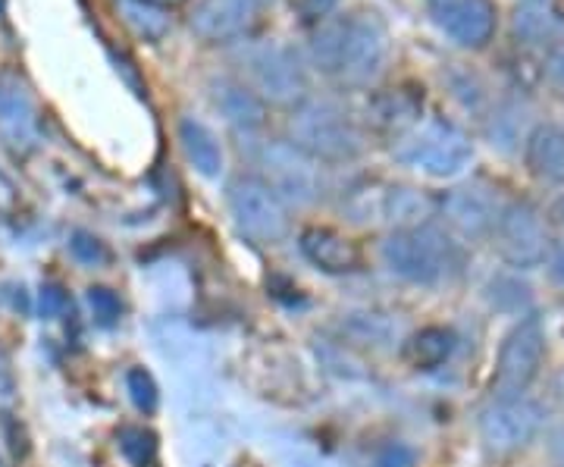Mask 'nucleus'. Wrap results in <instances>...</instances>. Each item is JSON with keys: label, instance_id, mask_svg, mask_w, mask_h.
Instances as JSON below:
<instances>
[{"label": "nucleus", "instance_id": "8", "mask_svg": "<svg viewBox=\"0 0 564 467\" xmlns=\"http://www.w3.org/2000/svg\"><path fill=\"white\" fill-rule=\"evenodd\" d=\"M543 408L527 395H496L477 417V433L489 455H514L543 430Z\"/></svg>", "mask_w": 564, "mask_h": 467}, {"label": "nucleus", "instance_id": "27", "mask_svg": "<svg viewBox=\"0 0 564 467\" xmlns=\"http://www.w3.org/2000/svg\"><path fill=\"white\" fill-rule=\"evenodd\" d=\"M486 295L492 307L508 311V314H521L530 305V285L518 276V273H502V276H492L486 285Z\"/></svg>", "mask_w": 564, "mask_h": 467}, {"label": "nucleus", "instance_id": "38", "mask_svg": "<svg viewBox=\"0 0 564 467\" xmlns=\"http://www.w3.org/2000/svg\"><path fill=\"white\" fill-rule=\"evenodd\" d=\"M549 220L564 229V192L555 198V202L549 204Z\"/></svg>", "mask_w": 564, "mask_h": 467}, {"label": "nucleus", "instance_id": "23", "mask_svg": "<svg viewBox=\"0 0 564 467\" xmlns=\"http://www.w3.org/2000/svg\"><path fill=\"white\" fill-rule=\"evenodd\" d=\"M377 207H380V217L386 224H392L395 229L430 224V217H433V202L408 185H389L386 192H380Z\"/></svg>", "mask_w": 564, "mask_h": 467}, {"label": "nucleus", "instance_id": "19", "mask_svg": "<svg viewBox=\"0 0 564 467\" xmlns=\"http://www.w3.org/2000/svg\"><path fill=\"white\" fill-rule=\"evenodd\" d=\"M176 132H180L182 154H185V161L195 166V173L204 176V180H220L223 166H226L220 139L195 117H182Z\"/></svg>", "mask_w": 564, "mask_h": 467}, {"label": "nucleus", "instance_id": "31", "mask_svg": "<svg viewBox=\"0 0 564 467\" xmlns=\"http://www.w3.org/2000/svg\"><path fill=\"white\" fill-rule=\"evenodd\" d=\"M85 298H88V307H91V317H95V324L98 326L120 324L122 302H120V295H117L110 285H91Z\"/></svg>", "mask_w": 564, "mask_h": 467}, {"label": "nucleus", "instance_id": "4", "mask_svg": "<svg viewBox=\"0 0 564 467\" xmlns=\"http://www.w3.org/2000/svg\"><path fill=\"white\" fill-rule=\"evenodd\" d=\"M245 85L273 107H289L295 110L304 104L307 95V73L292 47L280 41H261L245 51Z\"/></svg>", "mask_w": 564, "mask_h": 467}, {"label": "nucleus", "instance_id": "34", "mask_svg": "<svg viewBox=\"0 0 564 467\" xmlns=\"http://www.w3.org/2000/svg\"><path fill=\"white\" fill-rule=\"evenodd\" d=\"M66 307H69V295H66V289H63V285H57V283L41 285V292H39L41 317L54 321V317H61Z\"/></svg>", "mask_w": 564, "mask_h": 467}, {"label": "nucleus", "instance_id": "16", "mask_svg": "<svg viewBox=\"0 0 564 467\" xmlns=\"http://www.w3.org/2000/svg\"><path fill=\"white\" fill-rule=\"evenodd\" d=\"M210 104L217 107L223 120L242 135L261 132L263 122H267V104L239 79L220 76V79L210 82Z\"/></svg>", "mask_w": 564, "mask_h": 467}, {"label": "nucleus", "instance_id": "21", "mask_svg": "<svg viewBox=\"0 0 564 467\" xmlns=\"http://www.w3.org/2000/svg\"><path fill=\"white\" fill-rule=\"evenodd\" d=\"M511 35L518 44H527V47H549L562 35V17L555 13V7L524 0L511 13Z\"/></svg>", "mask_w": 564, "mask_h": 467}, {"label": "nucleus", "instance_id": "33", "mask_svg": "<svg viewBox=\"0 0 564 467\" xmlns=\"http://www.w3.org/2000/svg\"><path fill=\"white\" fill-rule=\"evenodd\" d=\"M543 76L552 88L564 91V35L552 41L545 47V61H543Z\"/></svg>", "mask_w": 564, "mask_h": 467}, {"label": "nucleus", "instance_id": "14", "mask_svg": "<svg viewBox=\"0 0 564 467\" xmlns=\"http://www.w3.org/2000/svg\"><path fill=\"white\" fill-rule=\"evenodd\" d=\"M39 107L29 88L13 76L0 79V142L13 154H29L39 144Z\"/></svg>", "mask_w": 564, "mask_h": 467}, {"label": "nucleus", "instance_id": "36", "mask_svg": "<svg viewBox=\"0 0 564 467\" xmlns=\"http://www.w3.org/2000/svg\"><path fill=\"white\" fill-rule=\"evenodd\" d=\"M339 7V0H299V10H302L304 22H323L329 20V13Z\"/></svg>", "mask_w": 564, "mask_h": 467}, {"label": "nucleus", "instance_id": "10", "mask_svg": "<svg viewBox=\"0 0 564 467\" xmlns=\"http://www.w3.org/2000/svg\"><path fill=\"white\" fill-rule=\"evenodd\" d=\"M492 245L499 251L505 264L514 270H533L543 267L545 248H549V232H545L543 214L536 204L524 202H508L499 210V220L492 226Z\"/></svg>", "mask_w": 564, "mask_h": 467}, {"label": "nucleus", "instance_id": "25", "mask_svg": "<svg viewBox=\"0 0 564 467\" xmlns=\"http://www.w3.org/2000/svg\"><path fill=\"white\" fill-rule=\"evenodd\" d=\"M445 88H448V95L455 98V101L462 104L467 113H486L489 107V88H486V82L474 73V69H467V66H452L448 73L443 76Z\"/></svg>", "mask_w": 564, "mask_h": 467}, {"label": "nucleus", "instance_id": "3", "mask_svg": "<svg viewBox=\"0 0 564 467\" xmlns=\"http://www.w3.org/2000/svg\"><path fill=\"white\" fill-rule=\"evenodd\" d=\"M395 161L421 170L430 180H452L474 161L470 135L448 120H423L411 126L392 148Z\"/></svg>", "mask_w": 564, "mask_h": 467}, {"label": "nucleus", "instance_id": "5", "mask_svg": "<svg viewBox=\"0 0 564 467\" xmlns=\"http://www.w3.org/2000/svg\"><path fill=\"white\" fill-rule=\"evenodd\" d=\"M258 180L270 185L289 207H311L323 195V170L289 139H267L254 151Z\"/></svg>", "mask_w": 564, "mask_h": 467}, {"label": "nucleus", "instance_id": "30", "mask_svg": "<svg viewBox=\"0 0 564 467\" xmlns=\"http://www.w3.org/2000/svg\"><path fill=\"white\" fill-rule=\"evenodd\" d=\"M69 254H73L82 267L110 264V248H107V242L98 239L95 232H85V229H76V232L69 236Z\"/></svg>", "mask_w": 564, "mask_h": 467}, {"label": "nucleus", "instance_id": "32", "mask_svg": "<svg viewBox=\"0 0 564 467\" xmlns=\"http://www.w3.org/2000/svg\"><path fill=\"white\" fill-rule=\"evenodd\" d=\"M373 467H417V452L408 443H386L377 448Z\"/></svg>", "mask_w": 564, "mask_h": 467}, {"label": "nucleus", "instance_id": "20", "mask_svg": "<svg viewBox=\"0 0 564 467\" xmlns=\"http://www.w3.org/2000/svg\"><path fill=\"white\" fill-rule=\"evenodd\" d=\"M527 117H530V107L521 98H502L496 101L484 117V135L486 142L492 144L496 151L511 154L518 151L527 139Z\"/></svg>", "mask_w": 564, "mask_h": 467}, {"label": "nucleus", "instance_id": "11", "mask_svg": "<svg viewBox=\"0 0 564 467\" xmlns=\"http://www.w3.org/2000/svg\"><path fill=\"white\" fill-rule=\"evenodd\" d=\"M426 13L445 39L462 51H484L499 25L492 0H426Z\"/></svg>", "mask_w": 564, "mask_h": 467}, {"label": "nucleus", "instance_id": "2", "mask_svg": "<svg viewBox=\"0 0 564 467\" xmlns=\"http://www.w3.org/2000/svg\"><path fill=\"white\" fill-rule=\"evenodd\" d=\"M289 142L317 163H351L364 154V132L339 104L307 98L292 110Z\"/></svg>", "mask_w": 564, "mask_h": 467}, {"label": "nucleus", "instance_id": "22", "mask_svg": "<svg viewBox=\"0 0 564 467\" xmlns=\"http://www.w3.org/2000/svg\"><path fill=\"white\" fill-rule=\"evenodd\" d=\"M455 346H458V339H455L452 329H445V326H423V329L411 333L404 339L402 358L404 365L414 367V370H436V367H443L452 358Z\"/></svg>", "mask_w": 564, "mask_h": 467}, {"label": "nucleus", "instance_id": "28", "mask_svg": "<svg viewBox=\"0 0 564 467\" xmlns=\"http://www.w3.org/2000/svg\"><path fill=\"white\" fill-rule=\"evenodd\" d=\"M122 20L129 22V29L141 35L144 41H161L170 29V20L163 17V10L144 7L139 0H122Z\"/></svg>", "mask_w": 564, "mask_h": 467}, {"label": "nucleus", "instance_id": "9", "mask_svg": "<svg viewBox=\"0 0 564 467\" xmlns=\"http://www.w3.org/2000/svg\"><path fill=\"white\" fill-rule=\"evenodd\" d=\"M545 361V326L536 314H524L499 346L492 389L496 395H524Z\"/></svg>", "mask_w": 564, "mask_h": 467}, {"label": "nucleus", "instance_id": "37", "mask_svg": "<svg viewBox=\"0 0 564 467\" xmlns=\"http://www.w3.org/2000/svg\"><path fill=\"white\" fill-rule=\"evenodd\" d=\"M549 455H552L555 467H564V424L549 433Z\"/></svg>", "mask_w": 564, "mask_h": 467}, {"label": "nucleus", "instance_id": "29", "mask_svg": "<svg viewBox=\"0 0 564 467\" xmlns=\"http://www.w3.org/2000/svg\"><path fill=\"white\" fill-rule=\"evenodd\" d=\"M126 392L132 399V405L139 408L141 414H154L161 405V389L154 383V377L144 367H129L126 370Z\"/></svg>", "mask_w": 564, "mask_h": 467}, {"label": "nucleus", "instance_id": "6", "mask_svg": "<svg viewBox=\"0 0 564 467\" xmlns=\"http://www.w3.org/2000/svg\"><path fill=\"white\" fill-rule=\"evenodd\" d=\"M226 207L236 229L258 245H280L292 232L289 204L258 176H239L226 188Z\"/></svg>", "mask_w": 564, "mask_h": 467}, {"label": "nucleus", "instance_id": "1", "mask_svg": "<svg viewBox=\"0 0 564 467\" xmlns=\"http://www.w3.org/2000/svg\"><path fill=\"white\" fill-rule=\"evenodd\" d=\"M380 258L392 276L411 285L443 283L462 264L458 245L436 224L392 229L380 245Z\"/></svg>", "mask_w": 564, "mask_h": 467}, {"label": "nucleus", "instance_id": "7", "mask_svg": "<svg viewBox=\"0 0 564 467\" xmlns=\"http://www.w3.org/2000/svg\"><path fill=\"white\" fill-rule=\"evenodd\" d=\"M345 39H343V63H339V79L367 88L380 79L392 57V35L389 25L380 13L373 10H355L343 17Z\"/></svg>", "mask_w": 564, "mask_h": 467}, {"label": "nucleus", "instance_id": "17", "mask_svg": "<svg viewBox=\"0 0 564 467\" xmlns=\"http://www.w3.org/2000/svg\"><path fill=\"white\" fill-rule=\"evenodd\" d=\"M527 173L543 185H564V126L536 122L524 139Z\"/></svg>", "mask_w": 564, "mask_h": 467}, {"label": "nucleus", "instance_id": "26", "mask_svg": "<svg viewBox=\"0 0 564 467\" xmlns=\"http://www.w3.org/2000/svg\"><path fill=\"white\" fill-rule=\"evenodd\" d=\"M117 439H120L122 458L132 467H151L158 461V436H154V430L141 427V424H126L117 433Z\"/></svg>", "mask_w": 564, "mask_h": 467}, {"label": "nucleus", "instance_id": "13", "mask_svg": "<svg viewBox=\"0 0 564 467\" xmlns=\"http://www.w3.org/2000/svg\"><path fill=\"white\" fill-rule=\"evenodd\" d=\"M261 20V0H198L192 10V32L204 44H226L248 35Z\"/></svg>", "mask_w": 564, "mask_h": 467}, {"label": "nucleus", "instance_id": "39", "mask_svg": "<svg viewBox=\"0 0 564 467\" xmlns=\"http://www.w3.org/2000/svg\"><path fill=\"white\" fill-rule=\"evenodd\" d=\"M139 3H144V7H154V10H180V7H185L188 0H139Z\"/></svg>", "mask_w": 564, "mask_h": 467}, {"label": "nucleus", "instance_id": "40", "mask_svg": "<svg viewBox=\"0 0 564 467\" xmlns=\"http://www.w3.org/2000/svg\"><path fill=\"white\" fill-rule=\"evenodd\" d=\"M530 3H545V7H552L555 0H530Z\"/></svg>", "mask_w": 564, "mask_h": 467}, {"label": "nucleus", "instance_id": "15", "mask_svg": "<svg viewBox=\"0 0 564 467\" xmlns=\"http://www.w3.org/2000/svg\"><path fill=\"white\" fill-rule=\"evenodd\" d=\"M299 251L311 267L329 276H348L358 273L364 264L361 248L339 229L329 226H304L299 232Z\"/></svg>", "mask_w": 564, "mask_h": 467}, {"label": "nucleus", "instance_id": "35", "mask_svg": "<svg viewBox=\"0 0 564 467\" xmlns=\"http://www.w3.org/2000/svg\"><path fill=\"white\" fill-rule=\"evenodd\" d=\"M543 267H545V273H549V280L564 289V236H558V239H549Z\"/></svg>", "mask_w": 564, "mask_h": 467}, {"label": "nucleus", "instance_id": "12", "mask_svg": "<svg viewBox=\"0 0 564 467\" xmlns=\"http://www.w3.org/2000/svg\"><path fill=\"white\" fill-rule=\"evenodd\" d=\"M502 204L496 198V188L484 183H467L448 188L440 198V214H443L445 226L462 236L464 242H477V239H489L492 226L499 220Z\"/></svg>", "mask_w": 564, "mask_h": 467}, {"label": "nucleus", "instance_id": "18", "mask_svg": "<svg viewBox=\"0 0 564 467\" xmlns=\"http://www.w3.org/2000/svg\"><path fill=\"white\" fill-rule=\"evenodd\" d=\"M423 98L414 88H386L380 95H373L367 104V120L373 122L380 132H395L404 135L411 126H417L421 120Z\"/></svg>", "mask_w": 564, "mask_h": 467}, {"label": "nucleus", "instance_id": "24", "mask_svg": "<svg viewBox=\"0 0 564 467\" xmlns=\"http://www.w3.org/2000/svg\"><path fill=\"white\" fill-rule=\"evenodd\" d=\"M343 39H345V20L317 22V29H314V35H311V63L321 69L323 76H339V63H343Z\"/></svg>", "mask_w": 564, "mask_h": 467}]
</instances>
